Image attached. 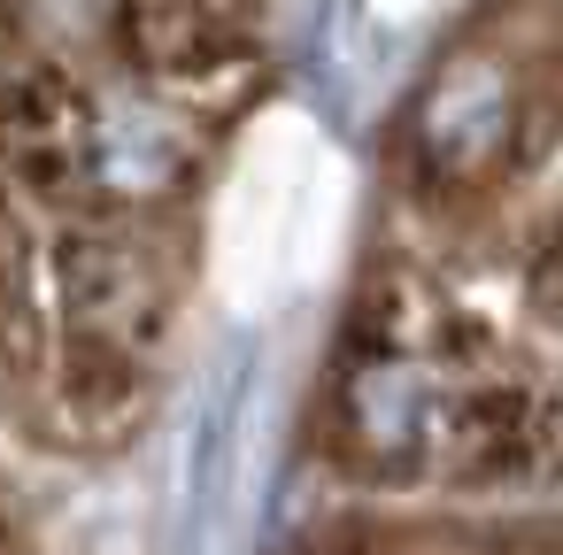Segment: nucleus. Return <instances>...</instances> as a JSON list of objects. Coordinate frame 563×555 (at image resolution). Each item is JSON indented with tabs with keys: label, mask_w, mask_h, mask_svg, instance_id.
Segmentation results:
<instances>
[{
	"label": "nucleus",
	"mask_w": 563,
	"mask_h": 555,
	"mask_svg": "<svg viewBox=\"0 0 563 555\" xmlns=\"http://www.w3.org/2000/svg\"><path fill=\"white\" fill-rule=\"evenodd\" d=\"M247 386H255V355H247V340L201 378V393H194V409H186V447H178V501L186 509H217V493H224V470H232V455H240V432H247Z\"/></svg>",
	"instance_id": "1"
},
{
	"label": "nucleus",
	"mask_w": 563,
	"mask_h": 555,
	"mask_svg": "<svg viewBox=\"0 0 563 555\" xmlns=\"http://www.w3.org/2000/svg\"><path fill=\"white\" fill-rule=\"evenodd\" d=\"M494 140H501V86H494V78L448 86L440 109H432V147L455 155V163H471V155H486Z\"/></svg>",
	"instance_id": "2"
}]
</instances>
